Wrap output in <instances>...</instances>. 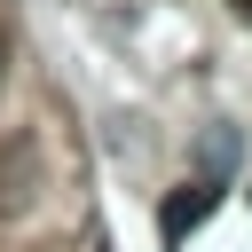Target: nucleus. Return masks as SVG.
Returning <instances> with one entry per match:
<instances>
[{"label":"nucleus","mask_w":252,"mask_h":252,"mask_svg":"<svg viewBox=\"0 0 252 252\" xmlns=\"http://www.w3.org/2000/svg\"><path fill=\"white\" fill-rule=\"evenodd\" d=\"M213 205H220V181H189V189H173V197L158 205V236H165V252H181L189 228L213 220Z\"/></svg>","instance_id":"1"},{"label":"nucleus","mask_w":252,"mask_h":252,"mask_svg":"<svg viewBox=\"0 0 252 252\" xmlns=\"http://www.w3.org/2000/svg\"><path fill=\"white\" fill-rule=\"evenodd\" d=\"M0 79H8V39H0Z\"/></svg>","instance_id":"2"}]
</instances>
